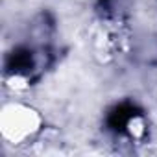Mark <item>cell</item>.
I'll return each mask as SVG.
<instances>
[{"label":"cell","mask_w":157,"mask_h":157,"mask_svg":"<svg viewBox=\"0 0 157 157\" xmlns=\"http://www.w3.org/2000/svg\"><path fill=\"white\" fill-rule=\"evenodd\" d=\"M43 131L41 113L22 102H8L0 111V135L11 146L33 142Z\"/></svg>","instance_id":"6da1fadb"},{"label":"cell","mask_w":157,"mask_h":157,"mask_svg":"<svg viewBox=\"0 0 157 157\" xmlns=\"http://www.w3.org/2000/svg\"><path fill=\"white\" fill-rule=\"evenodd\" d=\"M122 43L120 28L111 26V22H104L94 33V54L100 56L102 61H109L122 50Z\"/></svg>","instance_id":"7a4b0ae2"},{"label":"cell","mask_w":157,"mask_h":157,"mask_svg":"<svg viewBox=\"0 0 157 157\" xmlns=\"http://www.w3.org/2000/svg\"><path fill=\"white\" fill-rule=\"evenodd\" d=\"M126 133L133 139V140H140L144 139L146 131H148V124H146V118L142 115H131L126 122Z\"/></svg>","instance_id":"3957f363"}]
</instances>
